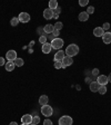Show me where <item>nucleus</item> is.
Here are the masks:
<instances>
[{
    "mask_svg": "<svg viewBox=\"0 0 111 125\" xmlns=\"http://www.w3.org/2000/svg\"><path fill=\"white\" fill-rule=\"evenodd\" d=\"M43 18L45 19H52L53 18V10L51 9H45L43 11Z\"/></svg>",
    "mask_w": 111,
    "mask_h": 125,
    "instance_id": "12",
    "label": "nucleus"
},
{
    "mask_svg": "<svg viewBox=\"0 0 111 125\" xmlns=\"http://www.w3.org/2000/svg\"><path fill=\"white\" fill-rule=\"evenodd\" d=\"M10 24H11V26H12V27H16L17 25L19 24V19H18V17H13V18H11Z\"/></svg>",
    "mask_w": 111,
    "mask_h": 125,
    "instance_id": "23",
    "label": "nucleus"
},
{
    "mask_svg": "<svg viewBox=\"0 0 111 125\" xmlns=\"http://www.w3.org/2000/svg\"><path fill=\"white\" fill-rule=\"evenodd\" d=\"M39 123H40V117L39 116H32V123H31V124L38 125Z\"/></svg>",
    "mask_w": 111,
    "mask_h": 125,
    "instance_id": "25",
    "label": "nucleus"
},
{
    "mask_svg": "<svg viewBox=\"0 0 111 125\" xmlns=\"http://www.w3.org/2000/svg\"><path fill=\"white\" fill-rule=\"evenodd\" d=\"M78 19H79L80 21H87L88 19H89V15H88L86 11H82V12L79 13V16H78Z\"/></svg>",
    "mask_w": 111,
    "mask_h": 125,
    "instance_id": "18",
    "label": "nucleus"
},
{
    "mask_svg": "<svg viewBox=\"0 0 111 125\" xmlns=\"http://www.w3.org/2000/svg\"><path fill=\"white\" fill-rule=\"evenodd\" d=\"M102 40H103V43H104V44L109 45V44L111 43V32H109V31L104 32V34H103V36H102Z\"/></svg>",
    "mask_w": 111,
    "mask_h": 125,
    "instance_id": "11",
    "label": "nucleus"
},
{
    "mask_svg": "<svg viewBox=\"0 0 111 125\" xmlns=\"http://www.w3.org/2000/svg\"><path fill=\"white\" fill-rule=\"evenodd\" d=\"M21 123H22V124H27V125L31 124V123H32V115L24 114V116L21 117Z\"/></svg>",
    "mask_w": 111,
    "mask_h": 125,
    "instance_id": "9",
    "label": "nucleus"
},
{
    "mask_svg": "<svg viewBox=\"0 0 111 125\" xmlns=\"http://www.w3.org/2000/svg\"><path fill=\"white\" fill-rule=\"evenodd\" d=\"M50 44H51L52 49H58V50H60L64 43H63V39H61V38L57 37V38H55V39H53Z\"/></svg>",
    "mask_w": 111,
    "mask_h": 125,
    "instance_id": "2",
    "label": "nucleus"
},
{
    "mask_svg": "<svg viewBox=\"0 0 111 125\" xmlns=\"http://www.w3.org/2000/svg\"><path fill=\"white\" fill-rule=\"evenodd\" d=\"M39 43L40 44H46L47 43V36H40V38H39Z\"/></svg>",
    "mask_w": 111,
    "mask_h": 125,
    "instance_id": "27",
    "label": "nucleus"
},
{
    "mask_svg": "<svg viewBox=\"0 0 111 125\" xmlns=\"http://www.w3.org/2000/svg\"><path fill=\"white\" fill-rule=\"evenodd\" d=\"M72 63H73L72 57L66 56L63 59H62V68H66V67H68V66H71Z\"/></svg>",
    "mask_w": 111,
    "mask_h": 125,
    "instance_id": "8",
    "label": "nucleus"
},
{
    "mask_svg": "<svg viewBox=\"0 0 111 125\" xmlns=\"http://www.w3.org/2000/svg\"><path fill=\"white\" fill-rule=\"evenodd\" d=\"M43 125H53V124H52V122H51L49 118H47V120L43 122Z\"/></svg>",
    "mask_w": 111,
    "mask_h": 125,
    "instance_id": "32",
    "label": "nucleus"
},
{
    "mask_svg": "<svg viewBox=\"0 0 111 125\" xmlns=\"http://www.w3.org/2000/svg\"><path fill=\"white\" fill-rule=\"evenodd\" d=\"M9 125H18V124H17V122H11Z\"/></svg>",
    "mask_w": 111,
    "mask_h": 125,
    "instance_id": "39",
    "label": "nucleus"
},
{
    "mask_svg": "<svg viewBox=\"0 0 111 125\" xmlns=\"http://www.w3.org/2000/svg\"><path fill=\"white\" fill-rule=\"evenodd\" d=\"M97 82H98V84L100 86H106L109 83L108 76H106V75H99L98 77H97Z\"/></svg>",
    "mask_w": 111,
    "mask_h": 125,
    "instance_id": "5",
    "label": "nucleus"
},
{
    "mask_svg": "<svg viewBox=\"0 0 111 125\" xmlns=\"http://www.w3.org/2000/svg\"><path fill=\"white\" fill-rule=\"evenodd\" d=\"M52 35H53V37L55 38H57V36H59V35H60V31H59V30H53V32H52Z\"/></svg>",
    "mask_w": 111,
    "mask_h": 125,
    "instance_id": "33",
    "label": "nucleus"
},
{
    "mask_svg": "<svg viewBox=\"0 0 111 125\" xmlns=\"http://www.w3.org/2000/svg\"><path fill=\"white\" fill-rule=\"evenodd\" d=\"M64 53H66V56L73 57L79 54V47H78V45H76V44H71V45H69L68 47L66 48V51H64Z\"/></svg>",
    "mask_w": 111,
    "mask_h": 125,
    "instance_id": "1",
    "label": "nucleus"
},
{
    "mask_svg": "<svg viewBox=\"0 0 111 125\" xmlns=\"http://www.w3.org/2000/svg\"><path fill=\"white\" fill-rule=\"evenodd\" d=\"M18 19H19V21H20V22H24V24H26V22H29L30 15L28 12H20Z\"/></svg>",
    "mask_w": 111,
    "mask_h": 125,
    "instance_id": "7",
    "label": "nucleus"
},
{
    "mask_svg": "<svg viewBox=\"0 0 111 125\" xmlns=\"http://www.w3.org/2000/svg\"><path fill=\"white\" fill-rule=\"evenodd\" d=\"M58 7L59 6H58L57 0H50V1H49V9H51V10H56Z\"/></svg>",
    "mask_w": 111,
    "mask_h": 125,
    "instance_id": "20",
    "label": "nucleus"
},
{
    "mask_svg": "<svg viewBox=\"0 0 111 125\" xmlns=\"http://www.w3.org/2000/svg\"><path fill=\"white\" fill-rule=\"evenodd\" d=\"M52 113H53V109L50 105H45V106L41 107V114H42L43 116L49 117L52 115Z\"/></svg>",
    "mask_w": 111,
    "mask_h": 125,
    "instance_id": "4",
    "label": "nucleus"
},
{
    "mask_svg": "<svg viewBox=\"0 0 111 125\" xmlns=\"http://www.w3.org/2000/svg\"><path fill=\"white\" fill-rule=\"evenodd\" d=\"M5 67H6V70H7V72H12L13 69H15V67H16V65H15L13 61H8V63H6Z\"/></svg>",
    "mask_w": 111,
    "mask_h": 125,
    "instance_id": "19",
    "label": "nucleus"
},
{
    "mask_svg": "<svg viewBox=\"0 0 111 125\" xmlns=\"http://www.w3.org/2000/svg\"><path fill=\"white\" fill-rule=\"evenodd\" d=\"M48 102H49V98H48L47 95H41L39 98V104L41 106H45V105H48Z\"/></svg>",
    "mask_w": 111,
    "mask_h": 125,
    "instance_id": "17",
    "label": "nucleus"
},
{
    "mask_svg": "<svg viewBox=\"0 0 111 125\" xmlns=\"http://www.w3.org/2000/svg\"><path fill=\"white\" fill-rule=\"evenodd\" d=\"M51 49H52V47H51V44L50 43H46L42 45V48H41V50H42L43 54H49L51 51Z\"/></svg>",
    "mask_w": 111,
    "mask_h": 125,
    "instance_id": "13",
    "label": "nucleus"
},
{
    "mask_svg": "<svg viewBox=\"0 0 111 125\" xmlns=\"http://www.w3.org/2000/svg\"><path fill=\"white\" fill-rule=\"evenodd\" d=\"M108 80L111 83V73H110V74H109V76H108Z\"/></svg>",
    "mask_w": 111,
    "mask_h": 125,
    "instance_id": "38",
    "label": "nucleus"
},
{
    "mask_svg": "<svg viewBox=\"0 0 111 125\" xmlns=\"http://www.w3.org/2000/svg\"><path fill=\"white\" fill-rule=\"evenodd\" d=\"M98 92L101 94V95H104V94L107 93V87L106 86H100V88H99Z\"/></svg>",
    "mask_w": 111,
    "mask_h": 125,
    "instance_id": "26",
    "label": "nucleus"
},
{
    "mask_svg": "<svg viewBox=\"0 0 111 125\" xmlns=\"http://www.w3.org/2000/svg\"><path fill=\"white\" fill-rule=\"evenodd\" d=\"M55 68L56 69H61L62 68V60H56L55 61Z\"/></svg>",
    "mask_w": 111,
    "mask_h": 125,
    "instance_id": "24",
    "label": "nucleus"
},
{
    "mask_svg": "<svg viewBox=\"0 0 111 125\" xmlns=\"http://www.w3.org/2000/svg\"><path fill=\"white\" fill-rule=\"evenodd\" d=\"M13 63H15V65H16V66H18V67H21V66H24V59L22 58H17L16 60L13 61Z\"/></svg>",
    "mask_w": 111,
    "mask_h": 125,
    "instance_id": "21",
    "label": "nucleus"
},
{
    "mask_svg": "<svg viewBox=\"0 0 111 125\" xmlns=\"http://www.w3.org/2000/svg\"><path fill=\"white\" fill-rule=\"evenodd\" d=\"M88 3H89L88 0H79V5L81 6V7H85V6H87Z\"/></svg>",
    "mask_w": 111,
    "mask_h": 125,
    "instance_id": "30",
    "label": "nucleus"
},
{
    "mask_svg": "<svg viewBox=\"0 0 111 125\" xmlns=\"http://www.w3.org/2000/svg\"><path fill=\"white\" fill-rule=\"evenodd\" d=\"M72 123H73V120H72V117L69 116V115H63V116H61L58 121L59 125H72Z\"/></svg>",
    "mask_w": 111,
    "mask_h": 125,
    "instance_id": "3",
    "label": "nucleus"
},
{
    "mask_svg": "<svg viewBox=\"0 0 111 125\" xmlns=\"http://www.w3.org/2000/svg\"><path fill=\"white\" fill-rule=\"evenodd\" d=\"M53 12H55V13H57V15H59V13L61 12V8H60V7H58V8L56 9V10H53Z\"/></svg>",
    "mask_w": 111,
    "mask_h": 125,
    "instance_id": "35",
    "label": "nucleus"
},
{
    "mask_svg": "<svg viewBox=\"0 0 111 125\" xmlns=\"http://www.w3.org/2000/svg\"><path fill=\"white\" fill-rule=\"evenodd\" d=\"M21 125H27V124H21Z\"/></svg>",
    "mask_w": 111,
    "mask_h": 125,
    "instance_id": "40",
    "label": "nucleus"
},
{
    "mask_svg": "<svg viewBox=\"0 0 111 125\" xmlns=\"http://www.w3.org/2000/svg\"><path fill=\"white\" fill-rule=\"evenodd\" d=\"M43 30H45V32L47 35H51L53 32V30H55V26L51 24H48L47 26L43 27Z\"/></svg>",
    "mask_w": 111,
    "mask_h": 125,
    "instance_id": "16",
    "label": "nucleus"
},
{
    "mask_svg": "<svg viewBox=\"0 0 111 125\" xmlns=\"http://www.w3.org/2000/svg\"><path fill=\"white\" fill-rule=\"evenodd\" d=\"M2 65H6L5 58H3V57H0V66H2Z\"/></svg>",
    "mask_w": 111,
    "mask_h": 125,
    "instance_id": "34",
    "label": "nucleus"
},
{
    "mask_svg": "<svg viewBox=\"0 0 111 125\" xmlns=\"http://www.w3.org/2000/svg\"><path fill=\"white\" fill-rule=\"evenodd\" d=\"M64 51L63 50H58L57 53H56V55H55V61L56 60H62V59L66 57V55H64Z\"/></svg>",
    "mask_w": 111,
    "mask_h": 125,
    "instance_id": "15",
    "label": "nucleus"
},
{
    "mask_svg": "<svg viewBox=\"0 0 111 125\" xmlns=\"http://www.w3.org/2000/svg\"><path fill=\"white\" fill-rule=\"evenodd\" d=\"M59 17V15H57V13H55L53 12V19H57Z\"/></svg>",
    "mask_w": 111,
    "mask_h": 125,
    "instance_id": "37",
    "label": "nucleus"
},
{
    "mask_svg": "<svg viewBox=\"0 0 111 125\" xmlns=\"http://www.w3.org/2000/svg\"><path fill=\"white\" fill-rule=\"evenodd\" d=\"M92 75L93 76H99V69L98 68H93L92 69Z\"/></svg>",
    "mask_w": 111,
    "mask_h": 125,
    "instance_id": "31",
    "label": "nucleus"
},
{
    "mask_svg": "<svg viewBox=\"0 0 111 125\" xmlns=\"http://www.w3.org/2000/svg\"><path fill=\"white\" fill-rule=\"evenodd\" d=\"M89 87H90V91L95 93V92H98L99 91L100 85L98 84V82H91V83H90V85H89Z\"/></svg>",
    "mask_w": 111,
    "mask_h": 125,
    "instance_id": "14",
    "label": "nucleus"
},
{
    "mask_svg": "<svg viewBox=\"0 0 111 125\" xmlns=\"http://www.w3.org/2000/svg\"><path fill=\"white\" fill-rule=\"evenodd\" d=\"M47 38H49V39H51V41H52V40L55 39V37H53V35H49V36H47Z\"/></svg>",
    "mask_w": 111,
    "mask_h": 125,
    "instance_id": "36",
    "label": "nucleus"
},
{
    "mask_svg": "<svg viewBox=\"0 0 111 125\" xmlns=\"http://www.w3.org/2000/svg\"><path fill=\"white\" fill-rule=\"evenodd\" d=\"M86 12L88 13V15H90V13H93L95 12V7H92V6H89L87 8V11Z\"/></svg>",
    "mask_w": 111,
    "mask_h": 125,
    "instance_id": "29",
    "label": "nucleus"
},
{
    "mask_svg": "<svg viewBox=\"0 0 111 125\" xmlns=\"http://www.w3.org/2000/svg\"><path fill=\"white\" fill-rule=\"evenodd\" d=\"M31 125H36V124H31Z\"/></svg>",
    "mask_w": 111,
    "mask_h": 125,
    "instance_id": "41",
    "label": "nucleus"
},
{
    "mask_svg": "<svg viewBox=\"0 0 111 125\" xmlns=\"http://www.w3.org/2000/svg\"><path fill=\"white\" fill-rule=\"evenodd\" d=\"M6 58L8 59V61H15L18 57H17V51L16 50H8L6 54Z\"/></svg>",
    "mask_w": 111,
    "mask_h": 125,
    "instance_id": "6",
    "label": "nucleus"
},
{
    "mask_svg": "<svg viewBox=\"0 0 111 125\" xmlns=\"http://www.w3.org/2000/svg\"><path fill=\"white\" fill-rule=\"evenodd\" d=\"M53 26H55V29H56V30H59V31H60V30L62 29V28H63V24H62L61 21L56 22V24L53 25Z\"/></svg>",
    "mask_w": 111,
    "mask_h": 125,
    "instance_id": "22",
    "label": "nucleus"
},
{
    "mask_svg": "<svg viewBox=\"0 0 111 125\" xmlns=\"http://www.w3.org/2000/svg\"><path fill=\"white\" fill-rule=\"evenodd\" d=\"M109 28H110V24H109V22H104V24L102 25V29L104 30V32L108 31Z\"/></svg>",
    "mask_w": 111,
    "mask_h": 125,
    "instance_id": "28",
    "label": "nucleus"
},
{
    "mask_svg": "<svg viewBox=\"0 0 111 125\" xmlns=\"http://www.w3.org/2000/svg\"><path fill=\"white\" fill-rule=\"evenodd\" d=\"M103 34H104V30L102 29V27H95L93 29V35L95 37H102Z\"/></svg>",
    "mask_w": 111,
    "mask_h": 125,
    "instance_id": "10",
    "label": "nucleus"
}]
</instances>
